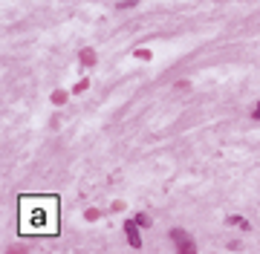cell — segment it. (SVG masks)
Listing matches in <instances>:
<instances>
[{
  "mask_svg": "<svg viewBox=\"0 0 260 254\" xmlns=\"http://www.w3.org/2000/svg\"><path fill=\"white\" fill-rule=\"evenodd\" d=\"M58 197H20V234L55 237L58 234Z\"/></svg>",
  "mask_w": 260,
  "mask_h": 254,
  "instance_id": "obj_1",
  "label": "cell"
},
{
  "mask_svg": "<svg viewBox=\"0 0 260 254\" xmlns=\"http://www.w3.org/2000/svg\"><path fill=\"white\" fill-rule=\"evenodd\" d=\"M171 240L177 243L179 251H194V248H197L194 240H191V237H188L185 231H182V228H174V231H171Z\"/></svg>",
  "mask_w": 260,
  "mask_h": 254,
  "instance_id": "obj_2",
  "label": "cell"
},
{
  "mask_svg": "<svg viewBox=\"0 0 260 254\" xmlns=\"http://www.w3.org/2000/svg\"><path fill=\"white\" fill-rule=\"evenodd\" d=\"M124 234H127L133 248H142V237H139V228H136V220H127L124 223Z\"/></svg>",
  "mask_w": 260,
  "mask_h": 254,
  "instance_id": "obj_3",
  "label": "cell"
},
{
  "mask_svg": "<svg viewBox=\"0 0 260 254\" xmlns=\"http://www.w3.org/2000/svg\"><path fill=\"white\" fill-rule=\"evenodd\" d=\"M229 223H232V226H237V228H249V223H246L243 216H229Z\"/></svg>",
  "mask_w": 260,
  "mask_h": 254,
  "instance_id": "obj_4",
  "label": "cell"
},
{
  "mask_svg": "<svg viewBox=\"0 0 260 254\" xmlns=\"http://www.w3.org/2000/svg\"><path fill=\"white\" fill-rule=\"evenodd\" d=\"M81 61H84L87 66H90V64H95V55L90 52V49H84V52H81Z\"/></svg>",
  "mask_w": 260,
  "mask_h": 254,
  "instance_id": "obj_5",
  "label": "cell"
},
{
  "mask_svg": "<svg viewBox=\"0 0 260 254\" xmlns=\"http://www.w3.org/2000/svg\"><path fill=\"white\" fill-rule=\"evenodd\" d=\"M84 216H87V220L93 223V220H99V211H95V208H90V211H87V214H84Z\"/></svg>",
  "mask_w": 260,
  "mask_h": 254,
  "instance_id": "obj_6",
  "label": "cell"
},
{
  "mask_svg": "<svg viewBox=\"0 0 260 254\" xmlns=\"http://www.w3.org/2000/svg\"><path fill=\"white\" fill-rule=\"evenodd\" d=\"M136 223H139V226H150V220H148L145 214H139V216H136Z\"/></svg>",
  "mask_w": 260,
  "mask_h": 254,
  "instance_id": "obj_7",
  "label": "cell"
},
{
  "mask_svg": "<svg viewBox=\"0 0 260 254\" xmlns=\"http://www.w3.org/2000/svg\"><path fill=\"white\" fill-rule=\"evenodd\" d=\"M254 119L260 122V104H254Z\"/></svg>",
  "mask_w": 260,
  "mask_h": 254,
  "instance_id": "obj_8",
  "label": "cell"
}]
</instances>
